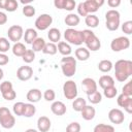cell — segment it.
<instances>
[{
	"mask_svg": "<svg viewBox=\"0 0 132 132\" xmlns=\"http://www.w3.org/2000/svg\"><path fill=\"white\" fill-rule=\"evenodd\" d=\"M117 102H118V105L121 106V107H124V109L128 113L132 112V98L131 97L126 96L124 94H120L118 96Z\"/></svg>",
	"mask_w": 132,
	"mask_h": 132,
	"instance_id": "7c38bea8",
	"label": "cell"
},
{
	"mask_svg": "<svg viewBox=\"0 0 132 132\" xmlns=\"http://www.w3.org/2000/svg\"><path fill=\"white\" fill-rule=\"evenodd\" d=\"M122 31L127 35H130L132 33V21L124 22V24L122 25Z\"/></svg>",
	"mask_w": 132,
	"mask_h": 132,
	"instance_id": "f6af8a7d",
	"label": "cell"
},
{
	"mask_svg": "<svg viewBox=\"0 0 132 132\" xmlns=\"http://www.w3.org/2000/svg\"><path fill=\"white\" fill-rule=\"evenodd\" d=\"M51 110L56 116H63L66 113V105L62 101H54L51 105Z\"/></svg>",
	"mask_w": 132,
	"mask_h": 132,
	"instance_id": "ac0fdd59",
	"label": "cell"
},
{
	"mask_svg": "<svg viewBox=\"0 0 132 132\" xmlns=\"http://www.w3.org/2000/svg\"><path fill=\"white\" fill-rule=\"evenodd\" d=\"M35 12H36V10H35V7H34L33 5L28 4V5H25V6L23 7V13H24V15H26L27 18L33 16V15L35 14Z\"/></svg>",
	"mask_w": 132,
	"mask_h": 132,
	"instance_id": "60d3db41",
	"label": "cell"
},
{
	"mask_svg": "<svg viewBox=\"0 0 132 132\" xmlns=\"http://www.w3.org/2000/svg\"><path fill=\"white\" fill-rule=\"evenodd\" d=\"M87 105V102H86V100L84 99V98H80V97H76L75 99H74V101L72 102V108H73V110H75V111H81L82 110V108L85 107Z\"/></svg>",
	"mask_w": 132,
	"mask_h": 132,
	"instance_id": "4dcf8cb0",
	"label": "cell"
},
{
	"mask_svg": "<svg viewBox=\"0 0 132 132\" xmlns=\"http://www.w3.org/2000/svg\"><path fill=\"white\" fill-rule=\"evenodd\" d=\"M52 123L51 120L45 117V116H41L38 118L37 120V129L39 132H47L51 129Z\"/></svg>",
	"mask_w": 132,
	"mask_h": 132,
	"instance_id": "e0dca14e",
	"label": "cell"
},
{
	"mask_svg": "<svg viewBox=\"0 0 132 132\" xmlns=\"http://www.w3.org/2000/svg\"><path fill=\"white\" fill-rule=\"evenodd\" d=\"M77 12H78V14L81 15V16H87V15H88V13H87V11H86V9H85L84 2H79V3H78V5H77Z\"/></svg>",
	"mask_w": 132,
	"mask_h": 132,
	"instance_id": "c3c4849f",
	"label": "cell"
},
{
	"mask_svg": "<svg viewBox=\"0 0 132 132\" xmlns=\"http://www.w3.org/2000/svg\"><path fill=\"white\" fill-rule=\"evenodd\" d=\"M19 3L15 0H6V4H5V10L8 12H13L18 9Z\"/></svg>",
	"mask_w": 132,
	"mask_h": 132,
	"instance_id": "ab89813d",
	"label": "cell"
},
{
	"mask_svg": "<svg viewBox=\"0 0 132 132\" xmlns=\"http://www.w3.org/2000/svg\"><path fill=\"white\" fill-rule=\"evenodd\" d=\"M59 53L61 55H63L64 57H67V56H70V54L72 53V50H71V46L69 43H67L66 41H59L58 42V46H57Z\"/></svg>",
	"mask_w": 132,
	"mask_h": 132,
	"instance_id": "7402d4cb",
	"label": "cell"
},
{
	"mask_svg": "<svg viewBox=\"0 0 132 132\" xmlns=\"http://www.w3.org/2000/svg\"><path fill=\"white\" fill-rule=\"evenodd\" d=\"M45 40L41 37H37L33 42H32V50L33 52H42L44 45H45Z\"/></svg>",
	"mask_w": 132,
	"mask_h": 132,
	"instance_id": "f546056e",
	"label": "cell"
},
{
	"mask_svg": "<svg viewBox=\"0 0 132 132\" xmlns=\"http://www.w3.org/2000/svg\"><path fill=\"white\" fill-rule=\"evenodd\" d=\"M114 76L118 81H126L132 74V61L130 60H119L113 65Z\"/></svg>",
	"mask_w": 132,
	"mask_h": 132,
	"instance_id": "6da1fadb",
	"label": "cell"
},
{
	"mask_svg": "<svg viewBox=\"0 0 132 132\" xmlns=\"http://www.w3.org/2000/svg\"><path fill=\"white\" fill-rule=\"evenodd\" d=\"M66 132H80V125L77 122H72L66 127Z\"/></svg>",
	"mask_w": 132,
	"mask_h": 132,
	"instance_id": "7bdbcfd3",
	"label": "cell"
},
{
	"mask_svg": "<svg viewBox=\"0 0 132 132\" xmlns=\"http://www.w3.org/2000/svg\"><path fill=\"white\" fill-rule=\"evenodd\" d=\"M52 23H53V16L47 13H42L35 20V28L37 30L44 31L52 25Z\"/></svg>",
	"mask_w": 132,
	"mask_h": 132,
	"instance_id": "9c48e42d",
	"label": "cell"
},
{
	"mask_svg": "<svg viewBox=\"0 0 132 132\" xmlns=\"http://www.w3.org/2000/svg\"><path fill=\"white\" fill-rule=\"evenodd\" d=\"M93 132H114V128L107 124H98L94 127Z\"/></svg>",
	"mask_w": 132,
	"mask_h": 132,
	"instance_id": "836d02e7",
	"label": "cell"
},
{
	"mask_svg": "<svg viewBox=\"0 0 132 132\" xmlns=\"http://www.w3.org/2000/svg\"><path fill=\"white\" fill-rule=\"evenodd\" d=\"M35 112H36V107L34 106L33 103H25V109H24L23 117L31 118L35 114Z\"/></svg>",
	"mask_w": 132,
	"mask_h": 132,
	"instance_id": "e575fe53",
	"label": "cell"
},
{
	"mask_svg": "<svg viewBox=\"0 0 132 132\" xmlns=\"http://www.w3.org/2000/svg\"><path fill=\"white\" fill-rule=\"evenodd\" d=\"M129 46H130V39L126 36H119L117 38H113L110 42V48L113 52H121L129 48Z\"/></svg>",
	"mask_w": 132,
	"mask_h": 132,
	"instance_id": "ba28073f",
	"label": "cell"
},
{
	"mask_svg": "<svg viewBox=\"0 0 132 132\" xmlns=\"http://www.w3.org/2000/svg\"><path fill=\"white\" fill-rule=\"evenodd\" d=\"M87 96H88V100L92 104H98L102 100V94L99 91H95V92H93V93H91Z\"/></svg>",
	"mask_w": 132,
	"mask_h": 132,
	"instance_id": "d6a6232c",
	"label": "cell"
},
{
	"mask_svg": "<svg viewBox=\"0 0 132 132\" xmlns=\"http://www.w3.org/2000/svg\"><path fill=\"white\" fill-rule=\"evenodd\" d=\"M75 58L79 61H87L90 58V51L87 47H78L74 52Z\"/></svg>",
	"mask_w": 132,
	"mask_h": 132,
	"instance_id": "603a6c76",
	"label": "cell"
},
{
	"mask_svg": "<svg viewBox=\"0 0 132 132\" xmlns=\"http://www.w3.org/2000/svg\"><path fill=\"white\" fill-rule=\"evenodd\" d=\"M5 4H6V0H0V8H5Z\"/></svg>",
	"mask_w": 132,
	"mask_h": 132,
	"instance_id": "f5cc1de1",
	"label": "cell"
},
{
	"mask_svg": "<svg viewBox=\"0 0 132 132\" xmlns=\"http://www.w3.org/2000/svg\"><path fill=\"white\" fill-rule=\"evenodd\" d=\"M47 37H48L50 41L53 43L59 42L61 39V32L58 28H51L47 32Z\"/></svg>",
	"mask_w": 132,
	"mask_h": 132,
	"instance_id": "484cf974",
	"label": "cell"
},
{
	"mask_svg": "<svg viewBox=\"0 0 132 132\" xmlns=\"http://www.w3.org/2000/svg\"><path fill=\"white\" fill-rule=\"evenodd\" d=\"M120 12L116 9H109L105 13V26L109 31H116L120 26Z\"/></svg>",
	"mask_w": 132,
	"mask_h": 132,
	"instance_id": "277c9868",
	"label": "cell"
},
{
	"mask_svg": "<svg viewBox=\"0 0 132 132\" xmlns=\"http://www.w3.org/2000/svg\"><path fill=\"white\" fill-rule=\"evenodd\" d=\"M15 124V118L7 107H0V125L5 129H11Z\"/></svg>",
	"mask_w": 132,
	"mask_h": 132,
	"instance_id": "8992f818",
	"label": "cell"
},
{
	"mask_svg": "<svg viewBox=\"0 0 132 132\" xmlns=\"http://www.w3.org/2000/svg\"><path fill=\"white\" fill-rule=\"evenodd\" d=\"M121 4V0H108L107 1V5L111 8H116Z\"/></svg>",
	"mask_w": 132,
	"mask_h": 132,
	"instance_id": "f907efd6",
	"label": "cell"
},
{
	"mask_svg": "<svg viewBox=\"0 0 132 132\" xmlns=\"http://www.w3.org/2000/svg\"><path fill=\"white\" fill-rule=\"evenodd\" d=\"M11 51H12V54L14 56H16V57H23V55L25 54V52L27 51V48H26V46H25L24 43L16 42V43L13 44Z\"/></svg>",
	"mask_w": 132,
	"mask_h": 132,
	"instance_id": "4316f807",
	"label": "cell"
},
{
	"mask_svg": "<svg viewBox=\"0 0 132 132\" xmlns=\"http://www.w3.org/2000/svg\"><path fill=\"white\" fill-rule=\"evenodd\" d=\"M33 75V69L30 66H21L16 71V77L22 81L29 80Z\"/></svg>",
	"mask_w": 132,
	"mask_h": 132,
	"instance_id": "5bb4252c",
	"label": "cell"
},
{
	"mask_svg": "<svg viewBox=\"0 0 132 132\" xmlns=\"http://www.w3.org/2000/svg\"><path fill=\"white\" fill-rule=\"evenodd\" d=\"M64 22H65V24H66L67 26H69V27L71 28V27L77 26V25L79 24V22H80V19H79V16H78L77 14H75V13H69V14H67V15L65 16Z\"/></svg>",
	"mask_w": 132,
	"mask_h": 132,
	"instance_id": "cb8c5ba5",
	"label": "cell"
},
{
	"mask_svg": "<svg viewBox=\"0 0 132 132\" xmlns=\"http://www.w3.org/2000/svg\"><path fill=\"white\" fill-rule=\"evenodd\" d=\"M24 40L26 43L28 44H32V42L38 37L37 36V31L33 28H28L27 30H25V33H24Z\"/></svg>",
	"mask_w": 132,
	"mask_h": 132,
	"instance_id": "44dd1931",
	"label": "cell"
},
{
	"mask_svg": "<svg viewBox=\"0 0 132 132\" xmlns=\"http://www.w3.org/2000/svg\"><path fill=\"white\" fill-rule=\"evenodd\" d=\"M81 88H82L84 92L87 95H89V94L97 91V82L91 77H86L81 80Z\"/></svg>",
	"mask_w": 132,
	"mask_h": 132,
	"instance_id": "9a60e30c",
	"label": "cell"
},
{
	"mask_svg": "<svg viewBox=\"0 0 132 132\" xmlns=\"http://www.w3.org/2000/svg\"><path fill=\"white\" fill-rule=\"evenodd\" d=\"M3 76H4V72H3L2 68H0V80L3 78Z\"/></svg>",
	"mask_w": 132,
	"mask_h": 132,
	"instance_id": "11a10c76",
	"label": "cell"
},
{
	"mask_svg": "<svg viewBox=\"0 0 132 132\" xmlns=\"http://www.w3.org/2000/svg\"><path fill=\"white\" fill-rule=\"evenodd\" d=\"M6 22H7V15H6V13L0 11V25H4V24H6Z\"/></svg>",
	"mask_w": 132,
	"mask_h": 132,
	"instance_id": "816d5d0a",
	"label": "cell"
},
{
	"mask_svg": "<svg viewBox=\"0 0 132 132\" xmlns=\"http://www.w3.org/2000/svg\"><path fill=\"white\" fill-rule=\"evenodd\" d=\"M2 97H3L5 100H7V101H11V100L15 99L16 93H15V91L12 89V90H10V91H7V92L3 93V94H2Z\"/></svg>",
	"mask_w": 132,
	"mask_h": 132,
	"instance_id": "7dc6e473",
	"label": "cell"
},
{
	"mask_svg": "<svg viewBox=\"0 0 132 132\" xmlns=\"http://www.w3.org/2000/svg\"><path fill=\"white\" fill-rule=\"evenodd\" d=\"M64 38L67 43L74 44V45H80L82 44V32L75 30L73 28H68L64 31Z\"/></svg>",
	"mask_w": 132,
	"mask_h": 132,
	"instance_id": "5b68a950",
	"label": "cell"
},
{
	"mask_svg": "<svg viewBox=\"0 0 132 132\" xmlns=\"http://www.w3.org/2000/svg\"><path fill=\"white\" fill-rule=\"evenodd\" d=\"M99 86L103 90L108 87H112V86H114V79L110 75H102L99 78Z\"/></svg>",
	"mask_w": 132,
	"mask_h": 132,
	"instance_id": "d4e9b609",
	"label": "cell"
},
{
	"mask_svg": "<svg viewBox=\"0 0 132 132\" xmlns=\"http://www.w3.org/2000/svg\"><path fill=\"white\" fill-rule=\"evenodd\" d=\"M122 90H123L122 94L131 97L132 96V81H128L126 85H124V87H123Z\"/></svg>",
	"mask_w": 132,
	"mask_h": 132,
	"instance_id": "bcb514c9",
	"label": "cell"
},
{
	"mask_svg": "<svg viewBox=\"0 0 132 132\" xmlns=\"http://www.w3.org/2000/svg\"><path fill=\"white\" fill-rule=\"evenodd\" d=\"M42 96H43L44 100H46V101H54L55 98H56V93H55L54 90L47 89V90L44 91V93H43Z\"/></svg>",
	"mask_w": 132,
	"mask_h": 132,
	"instance_id": "b9f144b4",
	"label": "cell"
},
{
	"mask_svg": "<svg viewBox=\"0 0 132 132\" xmlns=\"http://www.w3.org/2000/svg\"><path fill=\"white\" fill-rule=\"evenodd\" d=\"M24 109H25V103L24 102H16L13 104L12 110L13 113L18 117H22L24 114Z\"/></svg>",
	"mask_w": 132,
	"mask_h": 132,
	"instance_id": "d590c367",
	"label": "cell"
},
{
	"mask_svg": "<svg viewBox=\"0 0 132 132\" xmlns=\"http://www.w3.org/2000/svg\"><path fill=\"white\" fill-rule=\"evenodd\" d=\"M10 48V42L5 37H0V54H5Z\"/></svg>",
	"mask_w": 132,
	"mask_h": 132,
	"instance_id": "f35d334b",
	"label": "cell"
},
{
	"mask_svg": "<svg viewBox=\"0 0 132 132\" xmlns=\"http://www.w3.org/2000/svg\"><path fill=\"white\" fill-rule=\"evenodd\" d=\"M54 5L58 9H65L68 11H71L75 8V1L74 0H55Z\"/></svg>",
	"mask_w": 132,
	"mask_h": 132,
	"instance_id": "2e32d148",
	"label": "cell"
},
{
	"mask_svg": "<svg viewBox=\"0 0 132 132\" xmlns=\"http://www.w3.org/2000/svg\"><path fill=\"white\" fill-rule=\"evenodd\" d=\"M12 89H13V88H12V84H11V81H9V80H5V81L1 82V85H0V92H1V94L5 93V92H7V91H10V90H12Z\"/></svg>",
	"mask_w": 132,
	"mask_h": 132,
	"instance_id": "ee69618b",
	"label": "cell"
},
{
	"mask_svg": "<svg viewBox=\"0 0 132 132\" xmlns=\"http://www.w3.org/2000/svg\"><path fill=\"white\" fill-rule=\"evenodd\" d=\"M85 23L90 28H96L99 25V18L95 14H88L85 19Z\"/></svg>",
	"mask_w": 132,
	"mask_h": 132,
	"instance_id": "f1b7e54d",
	"label": "cell"
},
{
	"mask_svg": "<svg viewBox=\"0 0 132 132\" xmlns=\"http://www.w3.org/2000/svg\"><path fill=\"white\" fill-rule=\"evenodd\" d=\"M42 97L41 91L39 89H31L28 91L27 93V100L29 101V103H36L38 102Z\"/></svg>",
	"mask_w": 132,
	"mask_h": 132,
	"instance_id": "d6986e66",
	"label": "cell"
},
{
	"mask_svg": "<svg viewBox=\"0 0 132 132\" xmlns=\"http://www.w3.org/2000/svg\"><path fill=\"white\" fill-rule=\"evenodd\" d=\"M82 32V40L87 48L92 52H96L101 47L100 39L95 35V33L90 29H85Z\"/></svg>",
	"mask_w": 132,
	"mask_h": 132,
	"instance_id": "7a4b0ae2",
	"label": "cell"
},
{
	"mask_svg": "<svg viewBox=\"0 0 132 132\" xmlns=\"http://www.w3.org/2000/svg\"><path fill=\"white\" fill-rule=\"evenodd\" d=\"M7 35L10 41L13 42H19L22 37L24 36V30L22 28V26L19 25H12L11 27H9V29L7 30Z\"/></svg>",
	"mask_w": 132,
	"mask_h": 132,
	"instance_id": "30bf717a",
	"label": "cell"
},
{
	"mask_svg": "<svg viewBox=\"0 0 132 132\" xmlns=\"http://www.w3.org/2000/svg\"><path fill=\"white\" fill-rule=\"evenodd\" d=\"M63 94L68 100H74L77 97L78 91H77V86L74 80H67L63 85Z\"/></svg>",
	"mask_w": 132,
	"mask_h": 132,
	"instance_id": "52a82bcc",
	"label": "cell"
},
{
	"mask_svg": "<svg viewBox=\"0 0 132 132\" xmlns=\"http://www.w3.org/2000/svg\"><path fill=\"white\" fill-rule=\"evenodd\" d=\"M30 2H31V0H25V1L22 0L21 1V3H23V4H27V3H30Z\"/></svg>",
	"mask_w": 132,
	"mask_h": 132,
	"instance_id": "9f6ffc18",
	"label": "cell"
},
{
	"mask_svg": "<svg viewBox=\"0 0 132 132\" xmlns=\"http://www.w3.org/2000/svg\"><path fill=\"white\" fill-rule=\"evenodd\" d=\"M104 4L103 0H87L84 2L85 5V9L87 11V13L92 14L93 12H96L100 6H102Z\"/></svg>",
	"mask_w": 132,
	"mask_h": 132,
	"instance_id": "4fadbf2b",
	"label": "cell"
},
{
	"mask_svg": "<svg viewBox=\"0 0 132 132\" xmlns=\"http://www.w3.org/2000/svg\"><path fill=\"white\" fill-rule=\"evenodd\" d=\"M117 94H118V90H117V88H116L114 86L108 87V88H106V89L103 90V95H104L106 98H108V99L114 98V97L117 96Z\"/></svg>",
	"mask_w": 132,
	"mask_h": 132,
	"instance_id": "74e56055",
	"label": "cell"
},
{
	"mask_svg": "<svg viewBox=\"0 0 132 132\" xmlns=\"http://www.w3.org/2000/svg\"><path fill=\"white\" fill-rule=\"evenodd\" d=\"M23 61L25 63H32L35 60V52H33V50H28L25 52V54L23 55Z\"/></svg>",
	"mask_w": 132,
	"mask_h": 132,
	"instance_id": "8d00e7d4",
	"label": "cell"
},
{
	"mask_svg": "<svg viewBox=\"0 0 132 132\" xmlns=\"http://www.w3.org/2000/svg\"><path fill=\"white\" fill-rule=\"evenodd\" d=\"M25 132H39V131H37L36 129H32V128H30V129H27Z\"/></svg>",
	"mask_w": 132,
	"mask_h": 132,
	"instance_id": "db71d44e",
	"label": "cell"
},
{
	"mask_svg": "<svg viewBox=\"0 0 132 132\" xmlns=\"http://www.w3.org/2000/svg\"><path fill=\"white\" fill-rule=\"evenodd\" d=\"M113 67V64L110 60H101L98 63V69L101 72H109Z\"/></svg>",
	"mask_w": 132,
	"mask_h": 132,
	"instance_id": "83f0119b",
	"label": "cell"
},
{
	"mask_svg": "<svg viewBox=\"0 0 132 132\" xmlns=\"http://www.w3.org/2000/svg\"><path fill=\"white\" fill-rule=\"evenodd\" d=\"M61 69L65 76L71 77L76 72V60L72 56L63 57L61 59Z\"/></svg>",
	"mask_w": 132,
	"mask_h": 132,
	"instance_id": "3957f363",
	"label": "cell"
},
{
	"mask_svg": "<svg viewBox=\"0 0 132 132\" xmlns=\"http://www.w3.org/2000/svg\"><path fill=\"white\" fill-rule=\"evenodd\" d=\"M80 113H81V117H82L84 120H86V121H91V120H93V119L95 118L96 110H95V108H94L93 106H91V105H86V106L82 108V110L80 111Z\"/></svg>",
	"mask_w": 132,
	"mask_h": 132,
	"instance_id": "ffe728a7",
	"label": "cell"
},
{
	"mask_svg": "<svg viewBox=\"0 0 132 132\" xmlns=\"http://www.w3.org/2000/svg\"><path fill=\"white\" fill-rule=\"evenodd\" d=\"M8 62H9L8 56H6L5 54H0V66H4Z\"/></svg>",
	"mask_w": 132,
	"mask_h": 132,
	"instance_id": "681fc988",
	"label": "cell"
},
{
	"mask_svg": "<svg viewBox=\"0 0 132 132\" xmlns=\"http://www.w3.org/2000/svg\"><path fill=\"white\" fill-rule=\"evenodd\" d=\"M108 119H109V121L112 124L120 125V124H122L124 122L125 116H124V112L121 109H119V108H112L108 112Z\"/></svg>",
	"mask_w": 132,
	"mask_h": 132,
	"instance_id": "8fae6325",
	"label": "cell"
},
{
	"mask_svg": "<svg viewBox=\"0 0 132 132\" xmlns=\"http://www.w3.org/2000/svg\"><path fill=\"white\" fill-rule=\"evenodd\" d=\"M57 52H58L57 45H56L55 43H53V42H47V43H45V45H44V47H43V50H42V53H43V54H45V55H51V56L56 55Z\"/></svg>",
	"mask_w": 132,
	"mask_h": 132,
	"instance_id": "1f68e13d",
	"label": "cell"
}]
</instances>
